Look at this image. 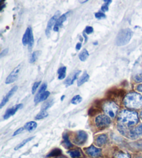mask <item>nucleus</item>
<instances>
[{
	"mask_svg": "<svg viewBox=\"0 0 142 158\" xmlns=\"http://www.w3.org/2000/svg\"><path fill=\"white\" fill-rule=\"evenodd\" d=\"M139 122L137 112L128 110H122L118 117V126L124 128H131Z\"/></svg>",
	"mask_w": 142,
	"mask_h": 158,
	"instance_id": "f257e3e1",
	"label": "nucleus"
},
{
	"mask_svg": "<svg viewBox=\"0 0 142 158\" xmlns=\"http://www.w3.org/2000/svg\"><path fill=\"white\" fill-rule=\"evenodd\" d=\"M125 106L130 109H139L142 108V95L137 92L128 93L124 98Z\"/></svg>",
	"mask_w": 142,
	"mask_h": 158,
	"instance_id": "f03ea898",
	"label": "nucleus"
},
{
	"mask_svg": "<svg viewBox=\"0 0 142 158\" xmlns=\"http://www.w3.org/2000/svg\"><path fill=\"white\" fill-rule=\"evenodd\" d=\"M132 36V31L130 29H124L119 32L116 38V44L117 46H124L130 41Z\"/></svg>",
	"mask_w": 142,
	"mask_h": 158,
	"instance_id": "7ed1b4c3",
	"label": "nucleus"
},
{
	"mask_svg": "<svg viewBox=\"0 0 142 158\" xmlns=\"http://www.w3.org/2000/svg\"><path fill=\"white\" fill-rule=\"evenodd\" d=\"M103 110L107 116L111 118L115 117L118 111V106L116 104L113 102H107L103 104Z\"/></svg>",
	"mask_w": 142,
	"mask_h": 158,
	"instance_id": "20e7f679",
	"label": "nucleus"
},
{
	"mask_svg": "<svg viewBox=\"0 0 142 158\" xmlns=\"http://www.w3.org/2000/svg\"><path fill=\"white\" fill-rule=\"evenodd\" d=\"M95 123L96 126L99 128H104L109 126L111 123L110 117L107 114H100L96 117Z\"/></svg>",
	"mask_w": 142,
	"mask_h": 158,
	"instance_id": "39448f33",
	"label": "nucleus"
},
{
	"mask_svg": "<svg viewBox=\"0 0 142 158\" xmlns=\"http://www.w3.org/2000/svg\"><path fill=\"white\" fill-rule=\"evenodd\" d=\"M33 42L34 40L32 31H31V28H28L24 34L23 38H22V43L24 45H29V47H31L33 45Z\"/></svg>",
	"mask_w": 142,
	"mask_h": 158,
	"instance_id": "423d86ee",
	"label": "nucleus"
},
{
	"mask_svg": "<svg viewBox=\"0 0 142 158\" xmlns=\"http://www.w3.org/2000/svg\"><path fill=\"white\" fill-rule=\"evenodd\" d=\"M20 69H21V64H19V65L15 67V68L13 69V71L11 72L9 74V76L7 77V78L6 79V83L10 84V83H13V82H15L16 81L17 78L18 77V74L19 73V71H20Z\"/></svg>",
	"mask_w": 142,
	"mask_h": 158,
	"instance_id": "0eeeda50",
	"label": "nucleus"
},
{
	"mask_svg": "<svg viewBox=\"0 0 142 158\" xmlns=\"http://www.w3.org/2000/svg\"><path fill=\"white\" fill-rule=\"evenodd\" d=\"M60 12L58 11L54 15H53L52 18L50 19V20L49 21L47 24V29H46V35L49 37L50 33H51V31H52V27L53 26H55V24L56 21L58 20V19L60 18Z\"/></svg>",
	"mask_w": 142,
	"mask_h": 158,
	"instance_id": "6e6552de",
	"label": "nucleus"
},
{
	"mask_svg": "<svg viewBox=\"0 0 142 158\" xmlns=\"http://www.w3.org/2000/svg\"><path fill=\"white\" fill-rule=\"evenodd\" d=\"M87 139V134L83 131H79L75 138V143L78 145L83 144Z\"/></svg>",
	"mask_w": 142,
	"mask_h": 158,
	"instance_id": "1a4fd4ad",
	"label": "nucleus"
},
{
	"mask_svg": "<svg viewBox=\"0 0 142 158\" xmlns=\"http://www.w3.org/2000/svg\"><path fill=\"white\" fill-rule=\"evenodd\" d=\"M22 107V104H18V105H16L15 106L12 107V108L7 110V111L6 112V113L4 116V119H7V118L10 117L11 116H13V115L18 112V110L20 109Z\"/></svg>",
	"mask_w": 142,
	"mask_h": 158,
	"instance_id": "9d476101",
	"label": "nucleus"
},
{
	"mask_svg": "<svg viewBox=\"0 0 142 158\" xmlns=\"http://www.w3.org/2000/svg\"><path fill=\"white\" fill-rule=\"evenodd\" d=\"M17 89H18V87L15 86V87H13V88L11 89L10 91L8 92V94L5 96V97H4V98H3L1 104H0V108H2L3 107H4L6 105V103L8 102V100L10 99V98L12 97V96L14 94H15V92L17 91Z\"/></svg>",
	"mask_w": 142,
	"mask_h": 158,
	"instance_id": "9b49d317",
	"label": "nucleus"
},
{
	"mask_svg": "<svg viewBox=\"0 0 142 158\" xmlns=\"http://www.w3.org/2000/svg\"><path fill=\"white\" fill-rule=\"evenodd\" d=\"M86 153L92 157H98L101 156V151L99 148L92 146L86 149Z\"/></svg>",
	"mask_w": 142,
	"mask_h": 158,
	"instance_id": "f8f14e48",
	"label": "nucleus"
},
{
	"mask_svg": "<svg viewBox=\"0 0 142 158\" xmlns=\"http://www.w3.org/2000/svg\"><path fill=\"white\" fill-rule=\"evenodd\" d=\"M141 135H142V123L134 128H131L130 139H135V138H137Z\"/></svg>",
	"mask_w": 142,
	"mask_h": 158,
	"instance_id": "ddd939ff",
	"label": "nucleus"
},
{
	"mask_svg": "<svg viewBox=\"0 0 142 158\" xmlns=\"http://www.w3.org/2000/svg\"><path fill=\"white\" fill-rule=\"evenodd\" d=\"M81 73V71H76L72 74H71L69 77H67V80L65 81V84L66 85V86H69L71 85H72L73 83V82L77 78L78 76L79 75V74Z\"/></svg>",
	"mask_w": 142,
	"mask_h": 158,
	"instance_id": "4468645a",
	"label": "nucleus"
},
{
	"mask_svg": "<svg viewBox=\"0 0 142 158\" xmlns=\"http://www.w3.org/2000/svg\"><path fill=\"white\" fill-rule=\"evenodd\" d=\"M67 14H64V15L60 16V18L58 19V20H57L56 22L54 27H53V30H54L56 32L58 31L60 28L62 27V25L63 24L64 22L67 19Z\"/></svg>",
	"mask_w": 142,
	"mask_h": 158,
	"instance_id": "2eb2a0df",
	"label": "nucleus"
},
{
	"mask_svg": "<svg viewBox=\"0 0 142 158\" xmlns=\"http://www.w3.org/2000/svg\"><path fill=\"white\" fill-rule=\"evenodd\" d=\"M49 94H50V92L48 91H45L43 93H42V94H37L35 97V103H38L41 102V101L46 100L47 98L49 97Z\"/></svg>",
	"mask_w": 142,
	"mask_h": 158,
	"instance_id": "dca6fc26",
	"label": "nucleus"
},
{
	"mask_svg": "<svg viewBox=\"0 0 142 158\" xmlns=\"http://www.w3.org/2000/svg\"><path fill=\"white\" fill-rule=\"evenodd\" d=\"M107 137L106 135H101L96 138V143L98 146H102L106 144Z\"/></svg>",
	"mask_w": 142,
	"mask_h": 158,
	"instance_id": "f3484780",
	"label": "nucleus"
},
{
	"mask_svg": "<svg viewBox=\"0 0 142 158\" xmlns=\"http://www.w3.org/2000/svg\"><path fill=\"white\" fill-rule=\"evenodd\" d=\"M37 128V123L36 121H30L24 126V128L28 131H33Z\"/></svg>",
	"mask_w": 142,
	"mask_h": 158,
	"instance_id": "a211bd4d",
	"label": "nucleus"
},
{
	"mask_svg": "<svg viewBox=\"0 0 142 158\" xmlns=\"http://www.w3.org/2000/svg\"><path fill=\"white\" fill-rule=\"evenodd\" d=\"M89 78H90L89 75H88L87 73H84L83 75L81 77H80V78L78 80V83H77L78 86H81L85 83H86V82L89 80Z\"/></svg>",
	"mask_w": 142,
	"mask_h": 158,
	"instance_id": "6ab92c4d",
	"label": "nucleus"
},
{
	"mask_svg": "<svg viewBox=\"0 0 142 158\" xmlns=\"http://www.w3.org/2000/svg\"><path fill=\"white\" fill-rule=\"evenodd\" d=\"M66 67H62L58 69V79L62 80L66 77Z\"/></svg>",
	"mask_w": 142,
	"mask_h": 158,
	"instance_id": "aec40b11",
	"label": "nucleus"
},
{
	"mask_svg": "<svg viewBox=\"0 0 142 158\" xmlns=\"http://www.w3.org/2000/svg\"><path fill=\"white\" fill-rule=\"evenodd\" d=\"M89 57V53L86 49H83L79 54V58L81 61H85Z\"/></svg>",
	"mask_w": 142,
	"mask_h": 158,
	"instance_id": "412c9836",
	"label": "nucleus"
},
{
	"mask_svg": "<svg viewBox=\"0 0 142 158\" xmlns=\"http://www.w3.org/2000/svg\"><path fill=\"white\" fill-rule=\"evenodd\" d=\"M61 153H62L61 150H60L58 148H56V149H53V150L47 156L48 157H58L61 154Z\"/></svg>",
	"mask_w": 142,
	"mask_h": 158,
	"instance_id": "4be33fe9",
	"label": "nucleus"
},
{
	"mask_svg": "<svg viewBox=\"0 0 142 158\" xmlns=\"http://www.w3.org/2000/svg\"><path fill=\"white\" fill-rule=\"evenodd\" d=\"M48 116V113L47 110H42L39 114L36 115V120H39V119H42L45 117H47Z\"/></svg>",
	"mask_w": 142,
	"mask_h": 158,
	"instance_id": "5701e85b",
	"label": "nucleus"
},
{
	"mask_svg": "<svg viewBox=\"0 0 142 158\" xmlns=\"http://www.w3.org/2000/svg\"><path fill=\"white\" fill-rule=\"evenodd\" d=\"M70 156L72 158H78L81 156V152L78 150H72L69 152Z\"/></svg>",
	"mask_w": 142,
	"mask_h": 158,
	"instance_id": "b1692460",
	"label": "nucleus"
},
{
	"mask_svg": "<svg viewBox=\"0 0 142 158\" xmlns=\"http://www.w3.org/2000/svg\"><path fill=\"white\" fill-rule=\"evenodd\" d=\"M62 144L65 146V148H69L71 147H72V143L69 142V139H68L67 135V136H64V139H63V142H62Z\"/></svg>",
	"mask_w": 142,
	"mask_h": 158,
	"instance_id": "393cba45",
	"label": "nucleus"
},
{
	"mask_svg": "<svg viewBox=\"0 0 142 158\" xmlns=\"http://www.w3.org/2000/svg\"><path fill=\"white\" fill-rule=\"evenodd\" d=\"M40 52H38V51H36V52L33 53V54L31 55V57L30 59V62L31 63H35L37 60V59H38L40 56Z\"/></svg>",
	"mask_w": 142,
	"mask_h": 158,
	"instance_id": "a878e982",
	"label": "nucleus"
},
{
	"mask_svg": "<svg viewBox=\"0 0 142 158\" xmlns=\"http://www.w3.org/2000/svg\"><path fill=\"white\" fill-rule=\"evenodd\" d=\"M81 101H82V97L80 95H76L75 97H73L71 102H72V103L73 104V105H77V104L80 103Z\"/></svg>",
	"mask_w": 142,
	"mask_h": 158,
	"instance_id": "bb28decb",
	"label": "nucleus"
},
{
	"mask_svg": "<svg viewBox=\"0 0 142 158\" xmlns=\"http://www.w3.org/2000/svg\"><path fill=\"white\" fill-rule=\"evenodd\" d=\"M33 137H28V139H26L25 140H24L23 142H21L20 143H19V144L18 146H16V148H15V150H18V149H19V148H21L22 147H23V146L26 144L27 143H28V142H30V141L31 140V139H33Z\"/></svg>",
	"mask_w": 142,
	"mask_h": 158,
	"instance_id": "cd10ccee",
	"label": "nucleus"
},
{
	"mask_svg": "<svg viewBox=\"0 0 142 158\" xmlns=\"http://www.w3.org/2000/svg\"><path fill=\"white\" fill-rule=\"evenodd\" d=\"M115 158H130L129 154L125 153L123 152H119L116 153Z\"/></svg>",
	"mask_w": 142,
	"mask_h": 158,
	"instance_id": "c85d7f7f",
	"label": "nucleus"
},
{
	"mask_svg": "<svg viewBox=\"0 0 142 158\" xmlns=\"http://www.w3.org/2000/svg\"><path fill=\"white\" fill-rule=\"evenodd\" d=\"M52 101H47V103H45L43 106H42V110H47L49 108V107L52 106Z\"/></svg>",
	"mask_w": 142,
	"mask_h": 158,
	"instance_id": "c756f323",
	"label": "nucleus"
},
{
	"mask_svg": "<svg viewBox=\"0 0 142 158\" xmlns=\"http://www.w3.org/2000/svg\"><path fill=\"white\" fill-rule=\"evenodd\" d=\"M40 82H36L35 83L33 84V87H32V94H35V92H36L37 89L38 88V87L40 86Z\"/></svg>",
	"mask_w": 142,
	"mask_h": 158,
	"instance_id": "7c9ffc66",
	"label": "nucleus"
},
{
	"mask_svg": "<svg viewBox=\"0 0 142 158\" xmlns=\"http://www.w3.org/2000/svg\"><path fill=\"white\" fill-rule=\"evenodd\" d=\"M95 17L98 19H104L106 18V15L104 13H101V12H98L95 13Z\"/></svg>",
	"mask_w": 142,
	"mask_h": 158,
	"instance_id": "2f4dec72",
	"label": "nucleus"
},
{
	"mask_svg": "<svg viewBox=\"0 0 142 158\" xmlns=\"http://www.w3.org/2000/svg\"><path fill=\"white\" fill-rule=\"evenodd\" d=\"M46 89H47V84L46 83L42 84V86L40 87V89H39L38 94H42V93H43L44 92L46 91Z\"/></svg>",
	"mask_w": 142,
	"mask_h": 158,
	"instance_id": "473e14b6",
	"label": "nucleus"
},
{
	"mask_svg": "<svg viewBox=\"0 0 142 158\" xmlns=\"http://www.w3.org/2000/svg\"><path fill=\"white\" fill-rule=\"evenodd\" d=\"M135 81L137 82V83H142V72L135 76Z\"/></svg>",
	"mask_w": 142,
	"mask_h": 158,
	"instance_id": "72a5a7b5",
	"label": "nucleus"
},
{
	"mask_svg": "<svg viewBox=\"0 0 142 158\" xmlns=\"http://www.w3.org/2000/svg\"><path fill=\"white\" fill-rule=\"evenodd\" d=\"M108 9H109V4L105 3V4L102 6L101 10L103 11V12H106V11L108 10Z\"/></svg>",
	"mask_w": 142,
	"mask_h": 158,
	"instance_id": "f704fd0d",
	"label": "nucleus"
},
{
	"mask_svg": "<svg viewBox=\"0 0 142 158\" xmlns=\"http://www.w3.org/2000/svg\"><path fill=\"white\" fill-rule=\"evenodd\" d=\"M93 28L92 27H87L86 29L85 30V32L87 33V34H91L93 32Z\"/></svg>",
	"mask_w": 142,
	"mask_h": 158,
	"instance_id": "c9c22d12",
	"label": "nucleus"
},
{
	"mask_svg": "<svg viewBox=\"0 0 142 158\" xmlns=\"http://www.w3.org/2000/svg\"><path fill=\"white\" fill-rule=\"evenodd\" d=\"M24 129L25 128H24H24H19L18 130H17V131L13 133V136H15V135H18L19 134H20L21 132L23 131Z\"/></svg>",
	"mask_w": 142,
	"mask_h": 158,
	"instance_id": "e433bc0d",
	"label": "nucleus"
},
{
	"mask_svg": "<svg viewBox=\"0 0 142 158\" xmlns=\"http://www.w3.org/2000/svg\"><path fill=\"white\" fill-rule=\"evenodd\" d=\"M8 49H4V51H2V53H1V54H0V55H1V56H1V58H2L3 56L6 54V53H8Z\"/></svg>",
	"mask_w": 142,
	"mask_h": 158,
	"instance_id": "4c0bfd02",
	"label": "nucleus"
},
{
	"mask_svg": "<svg viewBox=\"0 0 142 158\" xmlns=\"http://www.w3.org/2000/svg\"><path fill=\"white\" fill-rule=\"evenodd\" d=\"M81 46H82V44H81V42H78V43H77V44H76V49L77 51L79 50V49H81Z\"/></svg>",
	"mask_w": 142,
	"mask_h": 158,
	"instance_id": "58836bf2",
	"label": "nucleus"
},
{
	"mask_svg": "<svg viewBox=\"0 0 142 158\" xmlns=\"http://www.w3.org/2000/svg\"><path fill=\"white\" fill-rule=\"evenodd\" d=\"M137 89L138 90L139 92H142V84L140 85H138L137 87Z\"/></svg>",
	"mask_w": 142,
	"mask_h": 158,
	"instance_id": "ea45409f",
	"label": "nucleus"
},
{
	"mask_svg": "<svg viewBox=\"0 0 142 158\" xmlns=\"http://www.w3.org/2000/svg\"><path fill=\"white\" fill-rule=\"evenodd\" d=\"M103 1L105 2V3H107V4H109L112 2V0H103Z\"/></svg>",
	"mask_w": 142,
	"mask_h": 158,
	"instance_id": "a19ab883",
	"label": "nucleus"
},
{
	"mask_svg": "<svg viewBox=\"0 0 142 158\" xmlns=\"http://www.w3.org/2000/svg\"><path fill=\"white\" fill-rule=\"evenodd\" d=\"M79 1H80V2H81V3H85V2H87L88 0H79Z\"/></svg>",
	"mask_w": 142,
	"mask_h": 158,
	"instance_id": "79ce46f5",
	"label": "nucleus"
},
{
	"mask_svg": "<svg viewBox=\"0 0 142 158\" xmlns=\"http://www.w3.org/2000/svg\"><path fill=\"white\" fill-rule=\"evenodd\" d=\"M140 118L142 119V112H141V114H140Z\"/></svg>",
	"mask_w": 142,
	"mask_h": 158,
	"instance_id": "37998d69",
	"label": "nucleus"
},
{
	"mask_svg": "<svg viewBox=\"0 0 142 158\" xmlns=\"http://www.w3.org/2000/svg\"><path fill=\"white\" fill-rule=\"evenodd\" d=\"M65 98V96H62V98H61V100L62 101V100H63V98Z\"/></svg>",
	"mask_w": 142,
	"mask_h": 158,
	"instance_id": "c03bdc74",
	"label": "nucleus"
},
{
	"mask_svg": "<svg viewBox=\"0 0 142 158\" xmlns=\"http://www.w3.org/2000/svg\"></svg>",
	"mask_w": 142,
	"mask_h": 158,
	"instance_id": "a18cd8bd",
	"label": "nucleus"
}]
</instances>
